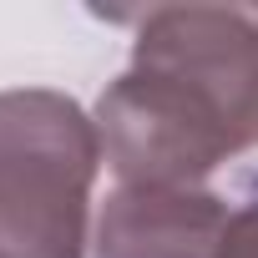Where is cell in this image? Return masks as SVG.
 <instances>
[{
  "instance_id": "obj_1",
  "label": "cell",
  "mask_w": 258,
  "mask_h": 258,
  "mask_svg": "<svg viewBox=\"0 0 258 258\" xmlns=\"http://www.w3.org/2000/svg\"><path fill=\"white\" fill-rule=\"evenodd\" d=\"M101 157L121 187H192L258 147V11L157 6L96 101Z\"/></svg>"
},
{
  "instance_id": "obj_2",
  "label": "cell",
  "mask_w": 258,
  "mask_h": 258,
  "mask_svg": "<svg viewBox=\"0 0 258 258\" xmlns=\"http://www.w3.org/2000/svg\"><path fill=\"white\" fill-rule=\"evenodd\" d=\"M96 167V116L66 91H0V258H81Z\"/></svg>"
},
{
  "instance_id": "obj_3",
  "label": "cell",
  "mask_w": 258,
  "mask_h": 258,
  "mask_svg": "<svg viewBox=\"0 0 258 258\" xmlns=\"http://www.w3.org/2000/svg\"><path fill=\"white\" fill-rule=\"evenodd\" d=\"M228 218L203 187H116L96 218V258H218Z\"/></svg>"
},
{
  "instance_id": "obj_4",
  "label": "cell",
  "mask_w": 258,
  "mask_h": 258,
  "mask_svg": "<svg viewBox=\"0 0 258 258\" xmlns=\"http://www.w3.org/2000/svg\"><path fill=\"white\" fill-rule=\"evenodd\" d=\"M218 258H258V203H248V208H238L228 218Z\"/></svg>"
}]
</instances>
